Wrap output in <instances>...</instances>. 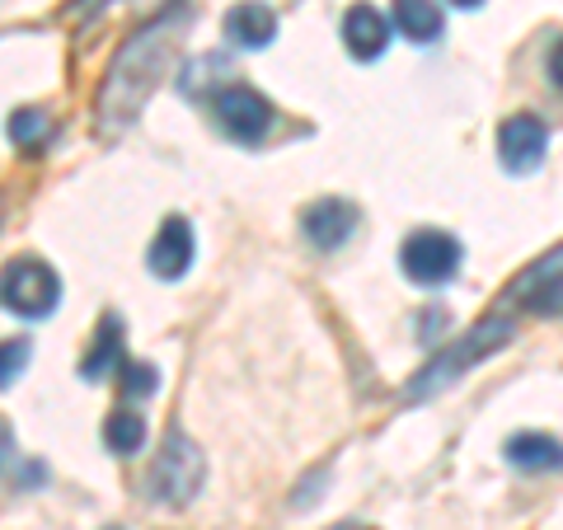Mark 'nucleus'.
Instances as JSON below:
<instances>
[{
    "mask_svg": "<svg viewBox=\"0 0 563 530\" xmlns=\"http://www.w3.org/2000/svg\"><path fill=\"white\" fill-rule=\"evenodd\" d=\"M109 530H118V526H109Z\"/></svg>",
    "mask_w": 563,
    "mask_h": 530,
    "instance_id": "393cba45",
    "label": "nucleus"
},
{
    "mask_svg": "<svg viewBox=\"0 0 563 530\" xmlns=\"http://www.w3.org/2000/svg\"><path fill=\"white\" fill-rule=\"evenodd\" d=\"M192 254H198V240H192L188 217H165V225H161V235H155L146 263H151V273L161 281H179L192 268Z\"/></svg>",
    "mask_w": 563,
    "mask_h": 530,
    "instance_id": "1a4fd4ad",
    "label": "nucleus"
},
{
    "mask_svg": "<svg viewBox=\"0 0 563 530\" xmlns=\"http://www.w3.org/2000/svg\"><path fill=\"white\" fill-rule=\"evenodd\" d=\"M47 132H52V118L43 109H14L10 113V141H14V146L38 151L47 141Z\"/></svg>",
    "mask_w": 563,
    "mask_h": 530,
    "instance_id": "dca6fc26",
    "label": "nucleus"
},
{
    "mask_svg": "<svg viewBox=\"0 0 563 530\" xmlns=\"http://www.w3.org/2000/svg\"><path fill=\"white\" fill-rule=\"evenodd\" d=\"M122 385H128V395H151L155 390V366L151 362H136V366H122Z\"/></svg>",
    "mask_w": 563,
    "mask_h": 530,
    "instance_id": "aec40b11",
    "label": "nucleus"
},
{
    "mask_svg": "<svg viewBox=\"0 0 563 530\" xmlns=\"http://www.w3.org/2000/svg\"><path fill=\"white\" fill-rule=\"evenodd\" d=\"M526 300H531V310H536V314H563V273L544 277Z\"/></svg>",
    "mask_w": 563,
    "mask_h": 530,
    "instance_id": "a211bd4d",
    "label": "nucleus"
},
{
    "mask_svg": "<svg viewBox=\"0 0 563 530\" xmlns=\"http://www.w3.org/2000/svg\"><path fill=\"white\" fill-rule=\"evenodd\" d=\"M451 5H461V10H479L484 0H451Z\"/></svg>",
    "mask_w": 563,
    "mask_h": 530,
    "instance_id": "5701e85b",
    "label": "nucleus"
},
{
    "mask_svg": "<svg viewBox=\"0 0 563 530\" xmlns=\"http://www.w3.org/2000/svg\"><path fill=\"white\" fill-rule=\"evenodd\" d=\"M202 484H207V455H202V446L188 432H179V428L165 432L161 455L151 461V474H146L151 503H161V507H188L202 493Z\"/></svg>",
    "mask_w": 563,
    "mask_h": 530,
    "instance_id": "f03ea898",
    "label": "nucleus"
},
{
    "mask_svg": "<svg viewBox=\"0 0 563 530\" xmlns=\"http://www.w3.org/2000/svg\"><path fill=\"white\" fill-rule=\"evenodd\" d=\"M273 33H277V14L268 5H258V0H244V5H235L225 14V43H235L244 52L268 47Z\"/></svg>",
    "mask_w": 563,
    "mask_h": 530,
    "instance_id": "9b49d317",
    "label": "nucleus"
},
{
    "mask_svg": "<svg viewBox=\"0 0 563 530\" xmlns=\"http://www.w3.org/2000/svg\"><path fill=\"white\" fill-rule=\"evenodd\" d=\"M550 151V128L536 113H512L498 128V161L507 174H536Z\"/></svg>",
    "mask_w": 563,
    "mask_h": 530,
    "instance_id": "0eeeda50",
    "label": "nucleus"
},
{
    "mask_svg": "<svg viewBox=\"0 0 563 530\" xmlns=\"http://www.w3.org/2000/svg\"><path fill=\"white\" fill-rule=\"evenodd\" d=\"M357 221H362V211L347 198H320L301 211V231L314 250H339V244H347L352 231H357Z\"/></svg>",
    "mask_w": 563,
    "mask_h": 530,
    "instance_id": "6e6552de",
    "label": "nucleus"
},
{
    "mask_svg": "<svg viewBox=\"0 0 563 530\" xmlns=\"http://www.w3.org/2000/svg\"><path fill=\"white\" fill-rule=\"evenodd\" d=\"M461 240L446 235V231H413L409 240H404L399 250V268L409 281H418V287H446V281L461 273Z\"/></svg>",
    "mask_w": 563,
    "mask_h": 530,
    "instance_id": "39448f33",
    "label": "nucleus"
},
{
    "mask_svg": "<svg viewBox=\"0 0 563 530\" xmlns=\"http://www.w3.org/2000/svg\"><path fill=\"white\" fill-rule=\"evenodd\" d=\"M118 366H128V352H122V320L118 314H109V320L99 324V339L90 347V357L80 362V380H109Z\"/></svg>",
    "mask_w": 563,
    "mask_h": 530,
    "instance_id": "ddd939ff",
    "label": "nucleus"
},
{
    "mask_svg": "<svg viewBox=\"0 0 563 530\" xmlns=\"http://www.w3.org/2000/svg\"><path fill=\"white\" fill-rule=\"evenodd\" d=\"M507 339H512V320H484L479 329L470 333V339H461V343H451V347H442L437 357L428 362L413 376V385H409V395L413 399H422V395H437V390H446V385L461 376V371H470V366H479L484 357H493Z\"/></svg>",
    "mask_w": 563,
    "mask_h": 530,
    "instance_id": "7ed1b4c3",
    "label": "nucleus"
},
{
    "mask_svg": "<svg viewBox=\"0 0 563 530\" xmlns=\"http://www.w3.org/2000/svg\"><path fill=\"white\" fill-rule=\"evenodd\" d=\"M554 273H563V244H559V250H554L550 258H540L536 268H531V273H526V277L517 281V291H521V296H531V291L540 287V281H544V277H554Z\"/></svg>",
    "mask_w": 563,
    "mask_h": 530,
    "instance_id": "6ab92c4d",
    "label": "nucleus"
},
{
    "mask_svg": "<svg viewBox=\"0 0 563 530\" xmlns=\"http://www.w3.org/2000/svg\"><path fill=\"white\" fill-rule=\"evenodd\" d=\"M0 306L24 320H47L62 306V277L43 258H10L0 268Z\"/></svg>",
    "mask_w": 563,
    "mask_h": 530,
    "instance_id": "20e7f679",
    "label": "nucleus"
},
{
    "mask_svg": "<svg viewBox=\"0 0 563 530\" xmlns=\"http://www.w3.org/2000/svg\"><path fill=\"white\" fill-rule=\"evenodd\" d=\"M103 446H109L113 455H136L141 446H146V418L132 413V409H118L103 418Z\"/></svg>",
    "mask_w": 563,
    "mask_h": 530,
    "instance_id": "2eb2a0df",
    "label": "nucleus"
},
{
    "mask_svg": "<svg viewBox=\"0 0 563 530\" xmlns=\"http://www.w3.org/2000/svg\"><path fill=\"white\" fill-rule=\"evenodd\" d=\"M103 5H109V0H70V20H90Z\"/></svg>",
    "mask_w": 563,
    "mask_h": 530,
    "instance_id": "4be33fe9",
    "label": "nucleus"
},
{
    "mask_svg": "<svg viewBox=\"0 0 563 530\" xmlns=\"http://www.w3.org/2000/svg\"><path fill=\"white\" fill-rule=\"evenodd\" d=\"M343 43H347V57L376 62L380 52L390 47V20H385L376 5H352L343 14Z\"/></svg>",
    "mask_w": 563,
    "mask_h": 530,
    "instance_id": "9d476101",
    "label": "nucleus"
},
{
    "mask_svg": "<svg viewBox=\"0 0 563 530\" xmlns=\"http://www.w3.org/2000/svg\"><path fill=\"white\" fill-rule=\"evenodd\" d=\"M329 530H372V526H352V521H343V526H329Z\"/></svg>",
    "mask_w": 563,
    "mask_h": 530,
    "instance_id": "b1692460",
    "label": "nucleus"
},
{
    "mask_svg": "<svg viewBox=\"0 0 563 530\" xmlns=\"http://www.w3.org/2000/svg\"><path fill=\"white\" fill-rule=\"evenodd\" d=\"M395 29L409 43L428 47L442 38V5H432V0H395Z\"/></svg>",
    "mask_w": 563,
    "mask_h": 530,
    "instance_id": "4468645a",
    "label": "nucleus"
},
{
    "mask_svg": "<svg viewBox=\"0 0 563 530\" xmlns=\"http://www.w3.org/2000/svg\"><path fill=\"white\" fill-rule=\"evenodd\" d=\"M550 80H554V90L563 95V38L550 47Z\"/></svg>",
    "mask_w": 563,
    "mask_h": 530,
    "instance_id": "412c9836",
    "label": "nucleus"
},
{
    "mask_svg": "<svg viewBox=\"0 0 563 530\" xmlns=\"http://www.w3.org/2000/svg\"><path fill=\"white\" fill-rule=\"evenodd\" d=\"M507 465H517L526 474H544V470H563V441L559 437H544V432H517L507 437Z\"/></svg>",
    "mask_w": 563,
    "mask_h": 530,
    "instance_id": "f8f14e48",
    "label": "nucleus"
},
{
    "mask_svg": "<svg viewBox=\"0 0 563 530\" xmlns=\"http://www.w3.org/2000/svg\"><path fill=\"white\" fill-rule=\"evenodd\" d=\"M188 14L179 10L169 20H155L146 24L141 33H132L128 47L113 57L109 66V76H103V90H99V128L103 132H118V128H128V122L141 113V103L151 99V90L161 85L165 76V66H169V47H174V33L184 29Z\"/></svg>",
    "mask_w": 563,
    "mask_h": 530,
    "instance_id": "f257e3e1",
    "label": "nucleus"
},
{
    "mask_svg": "<svg viewBox=\"0 0 563 530\" xmlns=\"http://www.w3.org/2000/svg\"><path fill=\"white\" fill-rule=\"evenodd\" d=\"M29 357H33L29 339H5V343H0V390H10V385L24 376Z\"/></svg>",
    "mask_w": 563,
    "mask_h": 530,
    "instance_id": "f3484780",
    "label": "nucleus"
},
{
    "mask_svg": "<svg viewBox=\"0 0 563 530\" xmlns=\"http://www.w3.org/2000/svg\"><path fill=\"white\" fill-rule=\"evenodd\" d=\"M211 113H217L225 136L244 141V146H258L273 132V103L254 85H225V90H217L211 95Z\"/></svg>",
    "mask_w": 563,
    "mask_h": 530,
    "instance_id": "423d86ee",
    "label": "nucleus"
}]
</instances>
